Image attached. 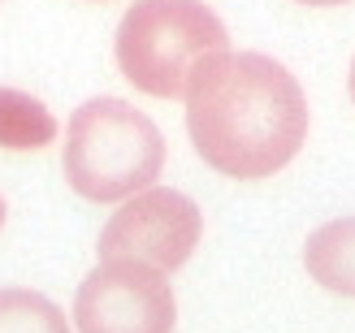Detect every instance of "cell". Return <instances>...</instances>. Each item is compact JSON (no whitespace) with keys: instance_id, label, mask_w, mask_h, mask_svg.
<instances>
[{"instance_id":"obj_1","label":"cell","mask_w":355,"mask_h":333,"mask_svg":"<svg viewBox=\"0 0 355 333\" xmlns=\"http://www.w3.org/2000/svg\"><path fill=\"white\" fill-rule=\"evenodd\" d=\"M187 134L208 169L260 182L286 169L308 138V96L264 52H212L187 82Z\"/></svg>"},{"instance_id":"obj_7","label":"cell","mask_w":355,"mask_h":333,"mask_svg":"<svg viewBox=\"0 0 355 333\" xmlns=\"http://www.w3.org/2000/svg\"><path fill=\"white\" fill-rule=\"evenodd\" d=\"M57 138V117L48 104L17 87H0V147L5 152H40Z\"/></svg>"},{"instance_id":"obj_4","label":"cell","mask_w":355,"mask_h":333,"mask_svg":"<svg viewBox=\"0 0 355 333\" xmlns=\"http://www.w3.org/2000/svg\"><path fill=\"white\" fill-rule=\"evenodd\" d=\"M204 238V213L191 195L173 186H144L121 199L100 230V260H139L161 273L182 269Z\"/></svg>"},{"instance_id":"obj_10","label":"cell","mask_w":355,"mask_h":333,"mask_svg":"<svg viewBox=\"0 0 355 333\" xmlns=\"http://www.w3.org/2000/svg\"><path fill=\"white\" fill-rule=\"evenodd\" d=\"M347 91H351V100H355V61H351V78H347Z\"/></svg>"},{"instance_id":"obj_8","label":"cell","mask_w":355,"mask_h":333,"mask_svg":"<svg viewBox=\"0 0 355 333\" xmlns=\"http://www.w3.org/2000/svg\"><path fill=\"white\" fill-rule=\"evenodd\" d=\"M0 333H69L65 312L40 290H0Z\"/></svg>"},{"instance_id":"obj_5","label":"cell","mask_w":355,"mask_h":333,"mask_svg":"<svg viewBox=\"0 0 355 333\" xmlns=\"http://www.w3.org/2000/svg\"><path fill=\"white\" fill-rule=\"evenodd\" d=\"M74 325L78 333H173V286L139 260H100L74 294Z\"/></svg>"},{"instance_id":"obj_2","label":"cell","mask_w":355,"mask_h":333,"mask_svg":"<svg viewBox=\"0 0 355 333\" xmlns=\"http://www.w3.org/2000/svg\"><path fill=\"white\" fill-rule=\"evenodd\" d=\"M165 169V134L148 113L117 96L78 104L65 121L61 173L92 204H121Z\"/></svg>"},{"instance_id":"obj_6","label":"cell","mask_w":355,"mask_h":333,"mask_svg":"<svg viewBox=\"0 0 355 333\" xmlns=\"http://www.w3.org/2000/svg\"><path fill=\"white\" fill-rule=\"evenodd\" d=\"M304 269L321 290L355 299V217L316 225L304 242Z\"/></svg>"},{"instance_id":"obj_11","label":"cell","mask_w":355,"mask_h":333,"mask_svg":"<svg viewBox=\"0 0 355 333\" xmlns=\"http://www.w3.org/2000/svg\"><path fill=\"white\" fill-rule=\"evenodd\" d=\"M0 225H5V199H0Z\"/></svg>"},{"instance_id":"obj_9","label":"cell","mask_w":355,"mask_h":333,"mask_svg":"<svg viewBox=\"0 0 355 333\" xmlns=\"http://www.w3.org/2000/svg\"><path fill=\"white\" fill-rule=\"evenodd\" d=\"M295 5H308V9H338V5H351V0H295Z\"/></svg>"},{"instance_id":"obj_3","label":"cell","mask_w":355,"mask_h":333,"mask_svg":"<svg viewBox=\"0 0 355 333\" xmlns=\"http://www.w3.org/2000/svg\"><path fill=\"white\" fill-rule=\"evenodd\" d=\"M230 44L225 22L200 0H135L117 26V69L152 100H182L191 69Z\"/></svg>"}]
</instances>
